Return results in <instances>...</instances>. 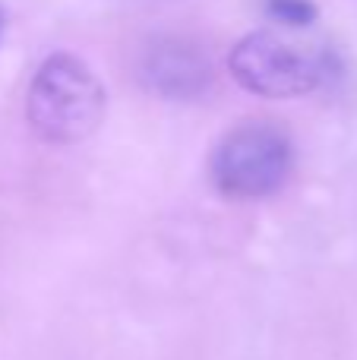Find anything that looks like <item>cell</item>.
<instances>
[{"label":"cell","mask_w":357,"mask_h":360,"mask_svg":"<svg viewBox=\"0 0 357 360\" xmlns=\"http://www.w3.org/2000/svg\"><path fill=\"white\" fill-rule=\"evenodd\" d=\"M228 67L247 92L263 98H297L320 89L335 73V54L323 44L278 32H253L231 48Z\"/></svg>","instance_id":"obj_2"},{"label":"cell","mask_w":357,"mask_h":360,"mask_svg":"<svg viewBox=\"0 0 357 360\" xmlns=\"http://www.w3.org/2000/svg\"><path fill=\"white\" fill-rule=\"evenodd\" d=\"M139 79L145 89L164 95V98H196L212 82L209 57L196 44L183 38H158L155 44L143 51L139 60Z\"/></svg>","instance_id":"obj_4"},{"label":"cell","mask_w":357,"mask_h":360,"mask_svg":"<svg viewBox=\"0 0 357 360\" xmlns=\"http://www.w3.org/2000/svg\"><path fill=\"white\" fill-rule=\"evenodd\" d=\"M108 95L98 76L73 54H54L38 67L25 95V117L44 143L73 146L105 120Z\"/></svg>","instance_id":"obj_1"},{"label":"cell","mask_w":357,"mask_h":360,"mask_svg":"<svg viewBox=\"0 0 357 360\" xmlns=\"http://www.w3.org/2000/svg\"><path fill=\"white\" fill-rule=\"evenodd\" d=\"M266 13H269L275 22H285L291 29H301L310 25L316 19V6L310 0H266Z\"/></svg>","instance_id":"obj_5"},{"label":"cell","mask_w":357,"mask_h":360,"mask_svg":"<svg viewBox=\"0 0 357 360\" xmlns=\"http://www.w3.org/2000/svg\"><path fill=\"white\" fill-rule=\"evenodd\" d=\"M291 139L269 120L234 127L212 152V180L225 196L259 199L275 193L291 174Z\"/></svg>","instance_id":"obj_3"}]
</instances>
